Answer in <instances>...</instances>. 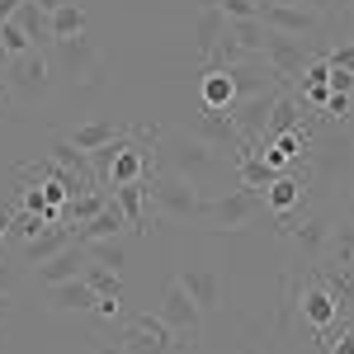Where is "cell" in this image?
Segmentation results:
<instances>
[{
	"instance_id": "cell-25",
	"label": "cell",
	"mask_w": 354,
	"mask_h": 354,
	"mask_svg": "<svg viewBox=\"0 0 354 354\" xmlns=\"http://www.w3.org/2000/svg\"><path fill=\"white\" fill-rule=\"evenodd\" d=\"M81 279L90 283V288H95V293H113V298L123 293V279H118L113 270H104V265H95V260L85 265V274H81Z\"/></svg>"
},
{
	"instance_id": "cell-13",
	"label": "cell",
	"mask_w": 354,
	"mask_h": 354,
	"mask_svg": "<svg viewBox=\"0 0 354 354\" xmlns=\"http://www.w3.org/2000/svg\"><path fill=\"white\" fill-rule=\"evenodd\" d=\"M53 53H57V62H62L66 71H76V76H95V62H100V53H95V38H90V33L57 38Z\"/></svg>"
},
{
	"instance_id": "cell-14",
	"label": "cell",
	"mask_w": 354,
	"mask_h": 354,
	"mask_svg": "<svg viewBox=\"0 0 354 354\" xmlns=\"http://www.w3.org/2000/svg\"><path fill=\"white\" fill-rule=\"evenodd\" d=\"M222 33H227V15H222L213 0H198V15H194V48H198V57L213 53Z\"/></svg>"
},
{
	"instance_id": "cell-21",
	"label": "cell",
	"mask_w": 354,
	"mask_h": 354,
	"mask_svg": "<svg viewBox=\"0 0 354 354\" xmlns=\"http://www.w3.org/2000/svg\"><path fill=\"white\" fill-rule=\"evenodd\" d=\"M85 28H90V15H85L76 0L62 5V10H53V38H76V33H85Z\"/></svg>"
},
{
	"instance_id": "cell-41",
	"label": "cell",
	"mask_w": 354,
	"mask_h": 354,
	"mask_svg": "<svg viewBox=\"0 0 354 354\" xmlns=\"http://www.w3.org/2000/svg\"><path fill=\"white\" fill-rule=\"evenodd\" d=\"M0 76H5V66H0ZM5 100H10V90H5V81H0V104H5Z\"/></svg>"
},
{
	"instance_id": "cell-44",
	"label": "cell",
	"mask_w": 354,
	"mask_h": 354,
	"mask_svg": "<svg viewBox=\"0 0 354 354\" xmlns=\"http://www.w3.org/2000/svg\"><path fill=\"white\" fill-rule=\"evenodd\" d=\"M260 5H270V0H260Z\"/></svg>"
},
{
	"instance_id": "cell-24",
	"label": "cell",
	"mask_w": 354,
	"mask_h": 354,
	"mask_svg": "<svg viewBox=\"0 0 354 354\" xmlns=\"http://www.w3.org/2000/svg\"><path fill=\"white\" fill-rule=\"evenodd\" d=\"M302 312H307V322H312V326H326L330 317L340 312V302H330L322 288H312V293H307V302H302Z\"/></svg>"
},
{
	"instance_id": "cell-6",
	"label": "cell",
	"mask_w": 354,
	"mask_h": 354,
	"mask_svg": "<svg viewBox=\"0 0 354 354\" xmlns=\"http://www.w3.org/2000/svg\"><path fill=\"white\" fill-rule=\"evenodd\" d=\"M5 76H10V95H19V100L43 95V90H48V76H53L48 53L28 48V53H19V57H5Z\"/></svg>"
},
{
	"instance_id": "cell-29",
	"label": "cell",
	"mask_w": 354,
	"mask_h": 354,
	"mask_svg": "<svg viewBox=\"0 0 354 354\" xmlns=\"http://www.w3.org/2000/svg\"><path fill=\"white\" fill-rule=\"evenodd\" d=\"M322 57H326V66L354 71V38H350V43H340V48H330V53H322Z\"/></svg>"
},
{
	"instance_id": "cell-5",
	"label": "cell",
	"mask_w": 354,
	"mask_h": 354,
	"mask_svg": "<svg viewBox=\"0 0 354 354\" xmlns=\"http://www.w3.org/2000/svg\"><path fill=\"white\" fill-rule=\"evenodd\" d=\"M151 203H156V213L161 218H180L189 222L198 218V189H194L185 175H175V170H156V180H151Z\"/></svg>"
},
{
	"instance_id": "cell-28",
	"label": "cell",
	"mask_w": 354,
	"mask_h": 354,
	"mask_svg": "<svg viewBox=\"0 0 354 354\" xmlns=\"http://www.w3.org/2000/svg\"><path fill=\"white\" fill-rule=\"evenodd\" d=\"M227 19H260V0H213Z\"/></svg>"
},
{
	"instance_id": "cell-12",
	"label": "cell",
	"mask_w": 354,
	"mask_h": 354,
	"mask_svg": "<svg viewBox=\"0 0 354 354\" xmlns=\"http://www.w3.org/2000/svg\"><path fill=\"white\" fill-rule=\"evenodd\" d=\"M198 100H203V109H213V113H232V109H236V81H232V71H222V66H203Z\"/></svg>"
},
{
	"instance_id": "cell-27",
	"label": "cell",
	"mask_w": 354,
	"mask_h": 354,
	"mask_svg": "<svg viewBox=\"0 0 354 354\" xmlns=\"http://www.w3.org/2000/svg\"><path fill=\"white\" fill-rule=\"evenodd\" d=\"M293 241L298 245H307V250H322L326 245V227L312 218V222H302V227H293Z\"/></svg>"
},
{
	"instance_id": "cell-37",
	"label": "cell",
	"mask_w": 354,
	"mask_h": 354,
	"mask_svg": "<svg viewBox=\"0 0 354 354\" xmlns=\"http://www.w3.org/2000/svg\"><path fill=\"white\" fill-rule=\"evenodd\" d=\"M10 312H15V293H0V322H10Z\"/></svg>"
},
{
	"instance_id": "cell-35",
	"label": "cell",
	"mask_w": 354,
	"mask_h": 354,
	"mask_svg": "<svg viewBox=\"0 0 354 354\" xmlns=\"http://www.w3.org/2000/svg\"><path fill=\"white\" fill-rule=\"evenodd\" d=\"M330 354H354V330H340V340H326Z\"/></svg>"
},
{
	"instance_id": "cell-38",
	"label": "cell",
	"mask_w": 354,
	"mask_h": 354,
	"mask_svg": "<svg viewBox=\"0 0 354 354\" xmlns=\"http://www.w3.org/2000/svg\"><path fill=\"white\" fill-rule=\"evenodd\" d=\"M33 5H38V10H48V15H53V10H62V5H71V0H33Z\"/></svg>"
},
{
	"instance_id": "cell-32",
	"label": "cell",
	"mask_w": 354,
	"mask_h": 354,
	"mask_svg": "<svg viewBox=\"0 0 354 354\" xmlns=\"http://www.w3.org/2000/svg\"><path fill=\"white\" fill-rule=\"evenodd\" d=\"M15 283H19V265L0 255V293H15Z\"/></svg>"
},
{
	"instance_id": "cell-11",
	"label": "cell",
	"mask_w": 354,
	"mask_h": 354,
	"mask_svg": "<svg viewBox=\"0 0 354 354\" xmlns=\"http://www.w3.org/2000/svg\"><path fill=\"white\" fill-rule=\"evenodd\" d=\"M123 227H128V218H123V208L109 198V203H104L95 218H85V222H76V227H71V241H81V245L109 241V236H118V232H123Z\"/></svg>"
},
{
	"instance_id": "cell-36",
	"label": "cell",
	"mask_w": 354,
	"mask_h": 354,
	"mask_svg": "<svg viewBox=\"0 0 354 354\" xmlns=\"http://www.w3.org/2000/svg\"><path fill=\"white\" fill-rule=\"evenodd\" d=\"M302 5H307L312 15H322V19H326V15H335V0H302Z\"/></svg>"
},
{
	"instance_id": "cell-8",
	"label": "cell",
	"mask_w": 354,
	"mask_h": 354,
	"mask_svg": "<svg viewBox=\"0 0 354 354\" xmlns=\"http://www.w3.org/2000/svg\"><path fill=\"white\" fill-rule=\"evenodd\" d=\"M170 345H175V335H170V326H165L161 317H137L133 326H128V335H123V345L118 350L123 354H170Z\"/></svg>"
},
{
	"instance_id": "cell-19",
	"label": "cell",
	"mask_w": 354,
	"mask_h": 354,
	"mask_svg": "<svg viewBox=\"0 0 354 354\" xmlns=\"http://www.w3.org/2000/svg\"><path fill=\"white\" fill-rule=\"evenodd\" d=\"M118 137H123V128H113L109 118H95V123L71 128V133H66V142H71V147H81V151H95V147H109V142H118Z\"/></svg>"
},
{
	"instance_id": "cell-10",
	"label": "cell",
	"mask_w": 354,
	"mask_h": 354,
	"mask_svg": "<svg viewBox=\"0 0 354 354\" xmlns=\"http://www.w3.org/2000/svg\"><path fill=\"white\" fill-rule=\"evenodd\" d=\"M85 265H90V250H85L81 241H71V245H62L53 260H43L38 265V283H66V279H81L85 274Z\"/></svg>"
},
{
	"instance_id": "cell-23",
	"label": "cell",
	"mask_w": 354,
	"mask_h": 354,
	"mask_svg": "<svg viewBox=\"0 0 354 354\" xmlns=\"http://www.w3.org/2000/svg\"><path fill=\"white\" fill-rule=\"evenodd\" d=\"M227 38H236L245 53H260V43H265V24H260V19H227Z\"/></svg>"
},
{
	"instance_id": "cell-7",
	"label": "cell",
	"mask_w": 354,
	"mask_h": 354,
	"mask_svg": "<svg viewBox=\"0 0 354 354\" xmlns=\"http://www.w3.org/2000/svg\"><path fill=\"white\" fill-rule=\"evenodd\" d=\"M260 24L274 33H293V38H312L322 33V15H312L307 5H260Z\"/></svg>"
},
{
	"instance_id": "cell-16",
	"label": "cell",
	"mask_w": 354,
	"mask_h": 354,
	"mask_svg": "<svg viewBox=\"0 0 354 354\" xmlns=\"http://www.w3.org/2000/svg\"><path fill=\"white\" fill-rule=\"evenodd\" d=\"M48 298H53V312H95V288L85 283V279H66V283H53L48 288Z\"/></svg>"
},
{
	"instance_id": "cell-42",
	"label": "cell",
	"mask_w": 354,
	"mask_h": 354,
	"mask_svg": "<svg viewBox=\"0 0 354 354\" xmlns=\"http://www.w3.org/2000/svg\"><path fill=\"white\" fill-rule=\"evenodd\" d=\"M270 5H302V0H270Z\"/></svg>"
},
{
	"instance_id": "cell-33",
	"label": "cell",
	"mask_w": 354,
	"mask_h": 354,
	"mask_svg": "<svg viewBox=\"0 0 354 354\" xmlns=\"http://www.w3.org/2000/svg\"><path fill=\"white\" fill-rule=\"evenodd\" d=\"M322 113H326V118H345V113H350V95H326Z\"/></svg>"
},
{
	"instance_id": "cell-1",
	"label": "cell",
	"mask_w": 354,
	"mask_h": 354,
	"mask_svg": "<svg viewBox=\"0 0 354 354\" xmlns=\"http://www.w3.org/2000/svg\"><path fill=\"white\" fill-rule=\"evenodd\" d=\"M322 57V48L312 43V38H293V33H274V28H265V43H260V62L274 71V81L288 85L298 81L302 71L312 66Z\"/></svg>"
},
{
	"instance_id": "cell-2",
	"label": "cell",
	"mask_w": 354,
	"mask_h": 354,
	"mask_svg": "<svg viewBox=\"0 0 354 354\" xmlns=\"http://www.w3.org/2000/svg\"><path fill=\"white\" fill-rule=\"evenodd\" d=\"M265 208V194H255V189H232V194H222V198H203L198 203V218L208 222V232H241L245 222H255V213Z\"/></svg>"
},
{
	"instance_id": "cell-22",
	"label": "cell",
	"mask_w": 354,
	"mask_h": 354,
	"mask_svg": "<svg viewBox=\"0 0 354 354\" xmlns=\"http://www.w3.org/2000/svg\"><path fill=\"white\" fill-rule=\"evenodd\" d=\"M85 250H90L95 265H104V270H113V274H123V265H128V245L118 241V236H109V241H90Z\"/></svg>"
},
{
	"instance_id": "cell-26",
	"label": "cell",
	"mask_w": 354,
	"mask_h": 354,
	"mask_svg": "<svg viewBox=\"0 0 354 354\" xmlns=\"http://www.w3.org/2000/svg\"><path fill=\"white\" fill-rule=\"evenodd\" d=\"M0 48H5V57H19V53L33 48V43H28V33L19 28V19H0Z\"/></svg>"
},
{
	"instance_id": "cell-31",
	"label": "cell",
	"mask_w": 354,
	"mask_h": 354,
	"mask_svg": "<svg viewBox=\"0 0 354 354\" xmlns=\"http://www.w3.org/2000/svg\"><path fill=\"white\" fill-rule=\"evenodd\" d=\"M326 90H330V95H350V90H354V71L330 66V71H326Z\"/></svg>"
},
{
	"instance_id": "cell-4",
	"label": "cell",
	"mask_w": 354,
	"mask_h": 354,
	"mask_svg": "<svg viewBox=\"0 0 354 354\" xmlns=\"http://www.w3.org/2000/svg\"><path fill=\"white\" fill-rule=\"evenodd\" d=\"M170 165H175V175L189 180L194 189H203L218 175V147L203 142V137H175L170 142Z\"/></svg>"
},
{
	"instance_id": "cell-43",
	"label": "cell",
	"mask_w": 354,
	"mask_h": 354,
	"mask_svg": "<svg viewBox=\"0 0 354 354\" xmlns=\"http://www.w3.org/2000/svg\"><path fill=\"white\" fill-rule=\"evenodd\" d=\"M0 66H5V48H0Z\"/></svg>"
},
{
	"instance_id": "cell-45",
	"label": "cell",
	"mask_w": 354,
	"mask_h": 354,
	"mask_svg": "<svg viewBox=\"0 0 354 354\" xmlns=\"http://www.w3.org/2000/svg\"><path fill=\"white\" fill-rule=\"evenodd\" d=\"M118 354H123V350H118Z\"/></svg>"
},
{
	"instance_id": "cell-3",
	"label": "cell",
	"mask_w": 354,
	"mask_h": 354,
	"mask_svg": "<svg viewBox=\"0 0 354 354\" xmlns=\"http://www.w3.org/2000/svg\"><path fill=\"white\" fill-rule=\"evenodd\" d=\"M156 317L170 326V335H175V345H180V350H194V345L203 340V312H198V302L180 288V279L165 288L161 312H156Z\"/></svg>"
},
{
	"instance_id": "cell-30",
	"label": "cell",
	"mask_w": 354,
	"mask_h": 354,
	"mask_svg": "<svg viewBox=\"0 0 354 354\" xmlns=\"http://www.w3.org/2000/svg\"><path fill=\"white\" fill-rule=\"evenodd\" d=\"M43 227H53V218H43V213H24V218L15 222V232H19V236H38V232H43Z\"/></svg>"
},
{
	"instance_id": "cell-15",
	"label": "cell",
	"mask_w": 354,
	"mask_h": 354,
	"mask_svg": "<svg viewBox=\"0 0 354 354\" xmlns=\"http://www.w3.org/2000/svg\"><path fill=\"white\" fill-rule=\"evenodd\" d=\"M151 180H156V175H151ZM151 180H133V185H118V189L109 194L113 203L123 208L128 227H137V232H147V198H151Z\"/></svg>"
},
{
	"instance_id": "cell-18",
	"label": "cell",
	"mask_w": 354,
	"mask_h": 354,
	"mask_svg": "<svg viewBox=\"0 0 354 354\" xmlns=\"http://www.w3.org/2000/svg\"><path fill=\"white\" fill-rule=\"evenodd\" d=\"M62 245H71V227H66V222H53V227H43L38 236L24 241V260L28 265H43V260H53Z\"/></svg>"
},
{
	"instance_id": "cell-40",
	"label": "cell",
	"mask_w": 354,
	"mask_h": 354,
	"mask_svg": "<svg viewBox=\"0 0 354 354\" xmlns=\"http://www.w3.org/2000/svg\"><path fill=\"white\" fill-rule=\"evenodd\" d=\"M354 10V0H335V15H350Z\"/></svg>"
},
{
	"instance_id": "cell-20",
	"label": "cell",
	"mask_w": 354,
	"mask_h": 354,
	"mask_svg": "<svg viewBox=\"0 0 354 354\" xmlns=\"http://www.w3.org/2000/svg\"><path fill=\"white\" fill-rule=\"evenodd\" d=\"M298 203H302V185L293 180V175H279L270 189H265V208H270L274 218H288Z\"/></svg>"
},
{
	"instance_id": "cell-9",
	"label": "cell",
	"mask_w": 354,
	"mask_h": 354,
	"mask_svg": "<svg viewBox=\"0 0 354 354\" xmlns=\"http://www.w3.org/2000/svg\"><path fill=\"white\" fill-rule=\"evenodd\" d=\"M180 288L198 302V312H218L222 307V279H218V270H208V265H185V270H180Z\"/></svg>"
},
{
	"instance_id": "cell-34",
	"label": "cell",
	"mask_w": 354,
	"mask_h": 354,
	"mask_svg": "<svg viewBox=\"0 0 354 354\" xmlns=\"http://www.w3.org/2000/svg\"><path fill=\"white\" fill-rule=\"evenodd\" d=\"M95 312H100V317H118V298H113V293H100V298H95Z\"/></svg>"
},
{
	"instance_id": "cell-39",
	"label": "cell",
	"mask_w": 354,
	"mask_h": 354,
	"mask_svg": "<svg viewBox=\"0 0 354 354\" xmlns=\"http://www.w3.org/2000/svg\"><path fill=\"white\" fill-rule=\"evenodd\" d=\"M10 222H15V218H10V208H5V203H0V236H5V232H10Z\"/></svg>"
},
{
	"instance_id": "cell-17",
	"label": "cell",
	"mask_w": 354,
	"mask_h": 354,
	"mask_svg": "<svg viewBox=\"0 0 354 354\" xmlns=\"http://www.w3.org/2000/svg\"><path fill=\"white\" fill-rule=\"evenodd\" d=\"M15 19H19V28L28 33V43H33L38 53H53L57 38H53V15H48V10H38L33 0H24V5L15 10Z\"/></svg>"
}]
</instances>
